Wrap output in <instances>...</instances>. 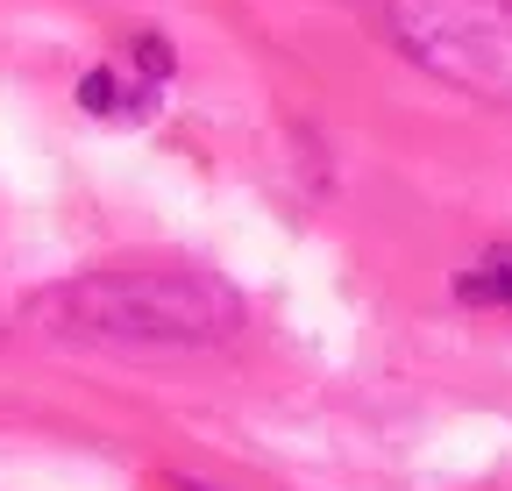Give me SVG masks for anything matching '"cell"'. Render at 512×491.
<instances>
[{
    "label": "cell",
    "mask_w": 512,
    "mask_h": 491,
    "mask_svg": "<svg viewBox=\"0 0 512 491\" xmlns=\"http://www.w3.org/2000/svg\"><path fill=\"white\" fill-rule=\"evenodd\" d=\"M29 321L107 349H200L242 328V299L207 271H100L29 299Z\"/></svg>",
    "instance_id": "6da1fadb"
},
{
    "label": "cell",
    "mask_w": 512,
    "mask_h": 491,
    "mask_svg": "<svg viewBox=\"0 0 512 491\" xmlns=\"http://www.w3.org/2000/svg\"><path fill=\"white\" fill-rule=\"evenodd\" d=\"M392 29L427 72L512 100V0H392Z\"/></svg>",
    "instance_id": "7a4b0ae2"
},
{
    "label": "cell",
    "mask_w": 512,
    "mask_h": 491,
    "mask_svg": "<svg viewBox=\"0 0 512 491\" xmlns=\"http://www.w3.org/2000/svg\"><path fill=\"white\" fill-rule=\"evenodd\" d=\"M79 107H86V114H136V121H143V114H150L157 100H150L143 86L128 93V86H121L114 72H86V79H79Z\"/></svg>",
    "instance_id": "3957f363"
},
{
    "label": "cell",
    "mask_w": 512,
    "mask_h": 491,
    "mask_svg": "<svg viewBox=\"0 0 512 491\" xmlns=\"http://www.w3.org/2000/svg\"><path fill=\"white\" fill-rule=\"evenodd\" d=\"M505 292H512V264L505 257H484V264H470L456 278V299L463 306H505Z\"/></svg>",
    "instance_id": "277c9868"
},
{
    "label": "cell",
    "mask_w": 512,
    "mask_h": 491,
    "mask_svg": "<svg viewBox=\"0 0 512 491\" xmlns=\"http://www.w3.org/2000/svg\"><path fill=\"white\" fill-rule=\"evenodd\" d=\"M128 43H136V65H143L150 79H171V43H164L157 29H143V36H128Z\"/></svg>",
    "instance_id": "5b68a950"
},
{
    "label": "cell",
    "mask_w": 512,
    "mask_h": 491,
    "mask_svg": "<svg viewBox=\"0 0 512 491\" xmlns=\"http://www.w3.org/2000/svg\"><path fill=\"white\" fill-rule=\"evenodd\" d=\"M185 491H214V484H185Z\"/></svg>",
    "instance_id": "8992f818"
},
{
    "label": "cell",
    "mask_w": 512,
    "mask_h": 491,
    "mask_svg": "<svg viewBox=\"0 0 512 491\" xmlns=\"http://www.w3.org/2000/svg\"><path fill=\"white\" fill-rule=\"evenodd\" d=\"M505 306H512V292H505Z\"/></svg>",
    "instance_id": "52a82bcc"
}]
</instances>
